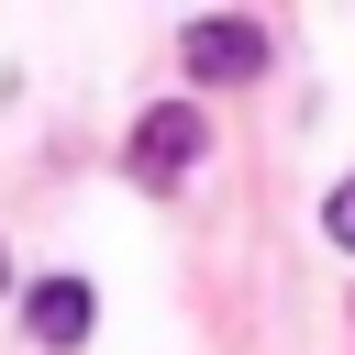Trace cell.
<instances>
[{
  "label": "cell",
  "instance_id": "cell-1",
  "mask_svg": "<svg viewBox=\"0 0 355 355\" xmlns=\"http://www.w3.org/2000/svg\"><path fill=\"white\" fill-rule=\"evenodd\" d=\"M200 144H211V133H200V111H189V100H166V111H144V122H133V144H122V166H133V178H144V189L166 200V189H189V166H200Z\"/></svg>",
  "mask_w": 355,
  "mask_h": 355
},
{
  "label": "cell",
  "instance_id": "cell-2",
  "mask_svg": "<svg viewBox=\"0 0 355 355\" xmlns=\"http://www.w3.org/2000/svg\"><path fill=\"white\" fill-rule=\"evenodd\" d=\"M266 55H277V44H266V22H255V11L189 22V78H222V89H233V78H266Z\"/></svg>",
  "mask_w": 355,
  "mask_h": 355
},
{
  "label": "cell",
  "instance_id": "cell-5",
  "mask_svg": "<svg viewBox=\"0 0 355 355\" xmlns=\"http://www.w3.org/2000/svg\"><path fill=\"white\" fill-rule=\"evenodd\" d=\"M0 277H11V255H0Z\"/></svg>",
  "mask_w": 355,
  "mask_h": 355
},
{
  "label": "cell",
  "instance_id": "cell-3",
  "mask_svg": "<svg viewBox=\"0 0 355 355\" xmlns=\"http://www.w3.org/2000/svg\"><path fill=\"white\" fill-rule=\"evenodd\" d=\"M89 322H100V300H89L78 277H33V288H22V333H33V344L67 355V344H89Z\"/></svg>",
  "mask_w": 355,
  "mask_h": 355
},
{
  "label": "cell",
  "instance_id": "cell-4",
  "mask_svg": "<svg viewBox=\"0 0 355 355\" xmlns=\"http://www.w3.org/2000/svg\"><path fill=\"white\" fill-rule=\"evenodd\" d=\"M322 233H333V244H344V255H355V178H344V189H333V200H322Z\"/></svg>",
  "mask_w": 355,
  "mask_h": 355
}]
</instances>
